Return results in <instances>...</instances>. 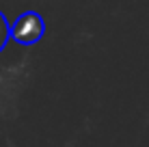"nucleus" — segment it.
<instances>
[{"label": "nucleus", "instance_id": "1", "mask_svg": "<svg viewBox=\"0 0 149 147\" xmlns=\"http://www.w3.org/2000/svg\"><path fill=\"white\" fill-rule=\"evenodd\" d=\"M13 41L22 43V45H33L43 39L45 35V22L41 17V13L37 11H26L22 13L17 20L11 24V30H9Z\"/></svg>", "mask_w": 149, "mask_h": 147}, {"label": "nucleus", "instance_id": "2", "mask_svg": "<svg viewBox=\"0 0 149 147\" xmlns=\"http://www.w3.org/2000/svg\"><path fill=\"white\" fill-rule=\"evenodd\" d=\"M9 30H11V24H9V20H7V17H4V13L0 11V52H2V48L7 45V41L11 39Z\"/></svg>", "mask_w": 149, "mask_h": 147}]
</instances>
